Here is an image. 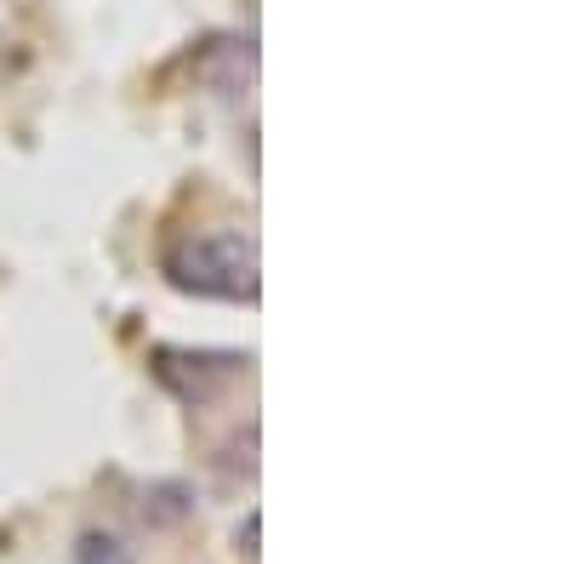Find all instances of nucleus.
I'll list each match as a JSON object with an SVG mask.
<instances>
[{"mask_svg":"<svg viewBox=\"0 0 570 564\" xmlns=\"http://www.w3.org/2000/svg\"><path fill=\"white\" fill-rule=\"evenodd\" d=\"M75 564H137V558H131V547H126L120 536H109V531H86V536L75 542Z\"/></svg>","mask_w":570,"mask_h":564,"instance_id":"20e7f679","label":"nucleus"},{"mask_svg":"<svg viewBox=\"0 0 570 564\" xmlns=\"http://www.w3.org/2000/svg\"><path fill=\"white\" fill-rule=\"evenodd\" d=\"M142 525L149 531H171V525H183L188 513H195V491H188L183 479H160V485H149L142 491Z\"/></svg>","mask_w":570,"mask_h":564,"instance_id":"7ed1b4c3","label":"nucleus"},{"mask_svg":"<svg viewBox=\"0 0 570 564\" xmlns=\"http://www.w3.org/2000/svg\"><path fill=\"white\" fill-rule=\"evenodd\" d=\"M160 274H166V286H177L188 297H217V303H257V291H263L257 240L240 228L183 234L177 246H166Z\"/></svg>","mask_w":570,"mask_h":564,"instance_id":"f257e3e1","label":"nucleus"},{"mask_svg":"<svg viewBox=\"0 0 570 564\" xmlns=\"http://www.w3.org/2000/svg\"><path fill=\"white\" fill-rule=\"evenodd\" d=\"M155 376L183 399V405H206L223 383L246 370V354H212V348H155L149 354Z\"/></svg>","mask_w":570,"mask_h":564,"instance_id":"f03ea898","label":"nucleus"},{"mask_svg":"<svg viewBox=\"0 0 570 564\" xmlns=\"http://www.w3.org/2000/svg\"><path fill=\"white\" fill-rule=\"evenodd\" d=\"M257 536H263V513L252 507L246 520H240V531H234V547H240L246 558H257Z\"/></svg>","mask_w":570,"mask_h":564,"instance_id":"39448f33","label":"nucleus"}]
</instances>
